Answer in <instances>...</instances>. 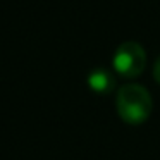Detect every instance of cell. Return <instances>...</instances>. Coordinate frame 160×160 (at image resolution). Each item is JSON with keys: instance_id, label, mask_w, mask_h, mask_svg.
Returning <instances> with one entry per match:
<instances>
[{"instance_id": "obj_1", "label": "cell", "mask_w": 160, "mask_h": 160, "mask_svg": "<svg viewBox=\"0 0 160 160\" xmlns=\"http://www.w3.org/2000/svg\"><path fill=\"white\" fill-rule=\"evenodd\" d=\"M117 114L126 124L138 126L150 117L153 110V100L150 91L141 84H124L119 88L115 97Z\"/></svg>"}, {"instance_id": "obj_2", "label": "cell", "mask_w": 160, "mask_h": 160, "mask_svg": "<svg viewBox=\"0 0 160 160\" xmlns=\"http://www.w3.org/2000/svg\"><path fill=\"white\" fill-rule=\"evenodd\" d=\"M114 71L122 78H138L145 71L146 66V52L138 42H124L115 48L112 57Z\"/></svg>"}, {"instance_id": "obj_3", "label": "cell", "mask_w": 160, "mask_h": 160, "mask_svg": "<svg viewBox=\"0 0 160 160\" xmlns=\"http://www.w3.org/2000/svg\"><path fill=\"white\" fill-rule=\"evenodd\" d=\"M88 84L93 91L100 95H107L114 90L115 86V78L114 74L108 69H103V67H97L93 69L90 74H88Z\"/></svg>"}, {"instance_id": "obj_4", "label": "cell", "mask_w": 160, "mask_h": 160, "mask_svg": "<svg viewBox=\"0 0 160 160\" xmlns=\"http://www.w3.org/2000/svg\"><path fill=\"white\" fill-rule=\"evenodd\" d=\"M153 78H155V81L160 84V55L157 57L155 64H153Z\"/></svg>"}]
</instances>
